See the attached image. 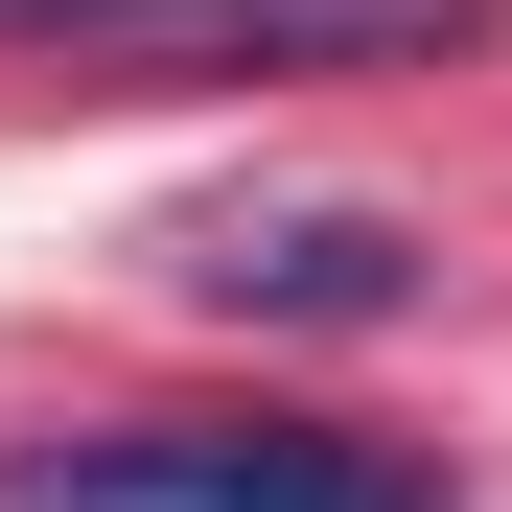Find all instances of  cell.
I'll return each mask as SVG.
<instances>
[{
    "instance_id": "1",
    "label": "cell",
    "mask_w": 512,
    "mask_h": 512,
    "mask_svg": "<svg viewBox=\"0 0 512 512\" xmlns=\"http://www.w3.org/2000/svg\"><path fill=\"white\" fill-rule=\"evenodd\" d=\"M0 512H443V466L350 419H70L0 466Z\"/></svg>"
},
{
    "instance_id": "2",
    "label": "cell",
    "mask_w": 512,
    "mask_h": 512,
    "mask_svg": "<svg viewBox=\"0 0 512 512\" xmlns=\"http://www.w3.org/2000/svg\"><path fill=\"white\" fill-rule=\"evenodd\" d=\"M419 280H443V233L373 210V187H303V210H210L187 233V303H233V326H419Z\"/></svg>"
}]
</instances>
